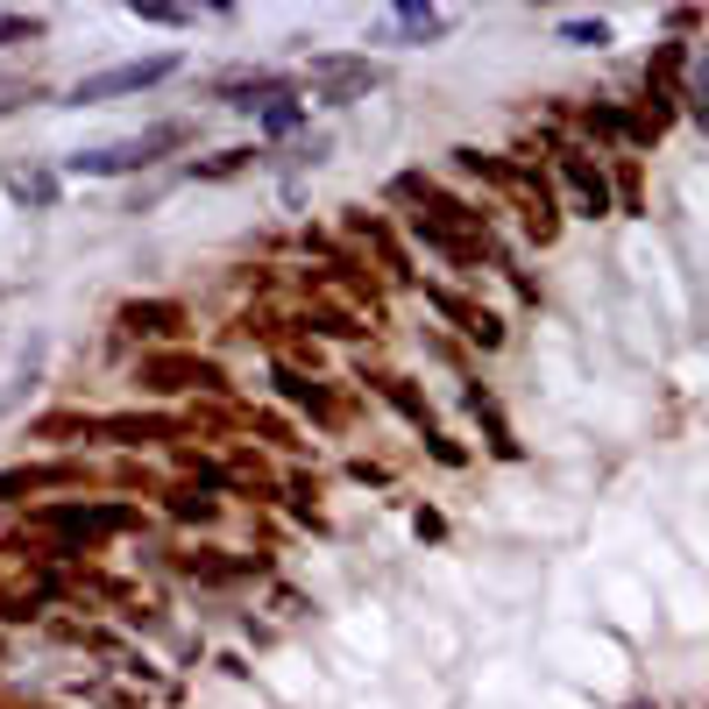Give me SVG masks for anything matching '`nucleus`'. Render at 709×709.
Wrapping results in <instances>:
<instances>
[{
	"instance_id": "1",
	"label": "nucleus",
	"mask_w": 709,
	"mask_h": 709,
	"mask_svg": "<svg viewBox=\"0 0 709 709\" xmlns=\"http://www.w3.org/2000/svg\"><path fill=\"white\" fill-rule=\"evenodd\" d=\"M171 142H185V128H149V135H135V142H114V149H79V157H65V171L71 178H121V171H142V163H157V149H171Z\"/></svg>"
},
{
	"instance_id": "2",
	"label": "nucleus",
	"mask_w": 709,
	"mask_h": 709,
	"mask_svg": "<svg viewBox=\"0 0 709 709\" xmlns=\"http://www.w3.org/2000/svg\"><path fill=\"white\" fill-rule=\"evenodd\" d=\"M178 71V57H142V65H114V71H93V79L71 85L65 107H93V100H121V93H149Z\"/></svg>"
},
{
	"instance_id": "3",
	"label": "nucleus",
	"mask_w": 709,
	"mask_h": 709,
	"mask_svg": "<svg viewBox=\"0 0 709 709\" xmlns=\"http://www.w3.org/2000/svg\"><path fill=\"white\" fill-rule=\"evenodd\" d=\"M561 178H568V199H575V214H610V185H603V163L582 157V149H561Z\"/></svg>"
},
{
	"instance_id": "4",
	"label": "nucleus",
	"mask_w": 709,
	"mask_h": 709,
	"mask_svg": "<svg viewBox=\"0 0 709 709\" xmlns=\"http://www.w3.org/2000/svg\"><path fill=\"white\" fill-rule=\"evenodd\" d=\"M312 85H327V93H369L376 65H362V57H312Z\"/></svg>"
},
{
	"instance_id": "5",
	"label": "nucleus",
	"mask_w": 709,
	"mask_h": 709,
	"mask_svg": "<svg viewBox=\"0 0 709 709\" xmlns=\"http://www.w3.org/2000/svg\"><path fill=\"white\" fill-rule=\"evenodd\" d=\"M220 93H235V107H241V93H284V79L277 71H235V79H220Z\"/></svg>"
},
{
	"instance_id": "6",
	"label": "nucleus",
	"mask_w": 709,
	"mask_h": 709,
	"mask_svg": "<svg viewBox=\"0 0 709 709\" xmlns=\"http://www.w3.org/2000/svg\"><path fill=\"white\" fill-rule=\"evenodd\" d=\"M14 199H28V206H50V199H57V178H50V171H36V178H14Z\"/></svg>"
},
{
	"instance_id": "7",
	"label": "nucleus",
	"mask_w": 709,
	"mask_h": 709,
	"mask_svg": "<svg viewBox=\"0 0 709 709\" xmlns=\"http://www.w3.org/2000/svg\"><path fill=\"white\" fill-rule=\"evenodd\" d=\"M263 128H270V135L298 128V100H270V107H263Z\"/></svg>"
},
{
	"instance_id": "8",
	"label": "nucleus",
	"mask_w": 709,
	"mask_h": 709,
	"mask_svg": "<svg viewBox=\"0 0 709 709\" xmlns=\"http://www.w3.org/2000/svg\"><path fill=\"white\" fill-rule=\"evenodd\" d=\"M561 43H610L603 22H561Z\"/></svg>"
},
{
	"instance_id": "9",
	"label": "nucleus",
	"mask_w": 709,
	"mask_h": 709,
	"mask_svg": "<svg viewBox=\"0 0 709 709\" xmlns=\"http://www.w3.org/2000/svg\"><path fill=\"white\" fill-rule=\"evenodd\" d=\"M696 114H702V128H709V57L696 65Z\"/></svg>"
},
{
	"instance_id": "10",
	"label": "nucleus",
	"mask_w": 709,
	"mask_h": 709,
	"mask_svg": "<svg viewBox=\"0 0 709 709\" xmlns=\"http://www.w3.org/2000/svg\"><path fill=\"white\" fill-rule=\"evenodd\" d=\"M14 36H36V22H22V14H0V43H14Z\"/></svg>"
},
{
	"instance_id": "11",
	"label": "nucleus",
	"mask_w": 709,
	"mask_h": 709,
	"mask_svg": "<svg viewBox=\"0 0 709 709\" xmlns=\"http://www.w3.org/2000/svg\"><path fill=\"white\" fill-rule=\"evenodd\" d=\"M631 709H653V702H631Z\"/></svg>"
}]
</instances>
